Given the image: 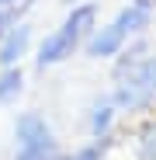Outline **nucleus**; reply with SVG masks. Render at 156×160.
I'll list each match as a JSON object with an SVG mask.
<instances>
[{"instance_id": "nucleus-1", "label": "nucleus", "mask_w": 156, "mask_h": 160, "mask_svg": "<svg viewBox=\"0 0 156 160\" xmlns=\"http://www.w3.org/2000/svg\"><path fill=\"white\" fill-rule=\"evenodd\" d=\"M111 84V101L118 104V112L135 115L156 104V52L142 38L128 42L115 56Z\"/></svg>"}, {"instance_id": "nucleus-2", "label": "nucleus", "mask_w": 156, "mask_h": 160, "mask_svg": "<svg viewBox=\"0 0 156 160\" xmlns=\"http://www.w3.org/2000/svg\"><path fill=\"white\" fill-rule=\"evenodd\" d=\"M94 28H97V4H90V0L73 4L69 14L63 18V24L38 42V56H35L38 70H49V66L66 63L76 49H83V42L90 38Z\"/></svg>"}, {"instance_id": "nucleus-3", "label": "nucleus", "mask_w": 156, "mask_h": 160, "mask_svg": "<svg viewBox=\"0 0 156 160\" xmlns=\"http://www.w3.org/2000/svg\"><path fill=\"white\" fill-rule=\"evenodd\" d=\"M149 21H153V11L125 4L108 24H97V28L90 32V38L83 42V52L90 59H115L132 38H139L149 28Z\"/></svg>"}, {"instance_id": "nucleus-4", "label": "nucleus", "mask_w": 156, "mask_h": 160, "mask_svg": "<svg viewBox=\"0 0 156 160\" xmlns=\"http://www.w3.org/2000/svg\"><path fill=\"white\" fill-rule=\"evenodd\" d=\"M14 139L17 146H49V143H56V132L38 112H24L14 125Z\"/></svg>"}, {"instance_id": "nucleus-5", "label": "nucleus", "mask_w": 156, "mask_h": 160, "mask_svg": "<svg viewBox=\"0 0 156 160\" xmlns=\"http://www.w3.org/2000/svg\"><path fill=\"white\" fill-rule=\"evenodd\" d=\"M31 49V24L28 21H17L14 28L0 38V66H17Z\"/></svg>"}, {"instance_id": "nucleus-6", "label": "nucleus", "mask_w": 156, "mask_h": 160, "mask_svg": "<svg viewBox=\"0 0 156 160\" xmlns=\"http://www.w3.org/2000/svg\"><path fill=\"white\" fill-rule=\"evenodd\" d=\"M115 115H118V104H115L111 98L97 101L94 108H90V136H111V129H115Z\"/></svg>"}, {"instance_id": "nucleus-7", "label": "nucleus", "mask_w": 156, "mask_h": 160, "mask_svg": "<svg viewBox=\"0 0 156 160\" xmlns=\"http://www.w3.org/2000/svg\"><path fill=\"white\" fill-rule=\"evenodd\" d=\"M24 91V73L21 66H0V108L4 104H14Z\"/></svg>"}, {"instance_id": "nucleus-8", "label": "nucleus", "mask_w": 156, "mask_h": 160, "mask_svg": "<svg viewBox=\"0 0 156 160\" xmlns=\"http://www.w3.org/2000/svg\"><path fill=\"white\" fill-rule=\"evenodd\" d=\"M108 150H111V136H90V143H83L80 150H73L63 160H104Z\"/></svg>"}, {"instance_id": "nucleus-9", "label": "nucleus", "mask_w": 156, "mask_h": 160, "mask_svg": "<svg viewBox=\"0 0 156 160\" xmlns=\"http://www.w3.org/2000/svg\"><path fill=\"white\" fill-rule=\"evenodd\" d=\"M135 157L139 160H156V118L142 122L139 136H135Z\"/></svg>"}, {"instance_id": "nucleus-10", "label": "nucleus", "mask_w": 156, "mask_h": 160, "mask_svg": "<svg viewBox=\"0 0 156 160\" xmlns=\"http://www.w3.org/2000/svg\"><path fill=\"white\" fill-rule=\"evenodd\" d=\"M14 160H63V153H59L56 143H49V146H17Z\"/></svg>"}, {"instance_id": "nucleus-11", "label": "nucleus", "mask_w": 156, "mask_h": 160, "mask_svg": "<svg viewBox=\"0 0 156 160\" xmlns=\"http://www.w3.org/2000/svg\"><path fill=\"white\" fill-rule=\"evenodd\" d=\"M128 4H135V7H146V11H156V0H128Z\"/></svg>"}, {"instance_id": "nucleus-12", "label": "nucleus", "mask_w": 156, "mask_h": 160, "mask_svg": "<svg viewBox=\"0 0 156 160\" xmlns=\"http://www.w3.org/2000/svg\"><path fill=\"white\" fill-rule=\"evenodd\" d=\"M63 4H69V7H73V4H83V0H63Z\"/></svg>"}, {"instance_id": "nucleus-13", "label": "nucleus", "mask_w": 156, "mask_h": 160, "mask_svg": "<svg viewBox=\"0 0 156 160\" xmlns=\"http://www.w3.org/2000/svg\"><path fill=\"white\" fill-rule=\"evenodd\" d=\"M0 4H17V0H0Z\"/></svg>"}]
</instances>
